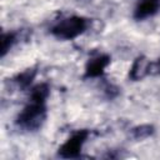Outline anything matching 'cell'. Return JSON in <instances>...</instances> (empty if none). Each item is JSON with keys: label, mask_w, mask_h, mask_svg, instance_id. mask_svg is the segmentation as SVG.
I'll list each match as a JSON object with an SVG mask.
<instances>
[{"label": "cell", "mask_w": 160, "mask_h": 160, "mask_svg": "<svg viewBox=\"0 0 160 160\" xmlns=\"http://www.w3.org/2000/svg\"><path fill=\"white\" fill-rule=\"evenodd\" d=\"M46 120V102L29 100L16 118V125L26 131L39 130Z\"/></svg>", "instance_id": "cell-1"}, {"label": "cell", "mask_w": 160, "mask_h": 160, "mask_svg": "<svg viewBox=\"0 0 160 160\" xmlns=\"http://www.w3.org/2000/svg\"><path fill=\"white\" fill-rule=\"evenodd\" d=\"M89 20L82 16H69L51 28V34L60 40H72L86 31Z\"/></svg>", "instance_id": "cell-2"}, {"label": "cell", "mask_w": 160, "mask_h": 160, "mask_svg": "<svg viewBox=\"0 0 160 160\" xmlns=\"http://www.w3.org/2000/svg\"><path fill=\"white\" fill-rule=\"evenodd\" d=\"M89 138L88 130H78L68 138V140L59 148V156L62 159H76L80 156L84 144Z\"/></svg>", "instance_id": "cell-3"}, {"label": "cell", "mask_w": 160, "mask_h": 160, "mask_svg": "<svg viewBox=\"0 0 160 160\" xmlns=\"http://www.w3.org/2000/svg\"><path fill=\"white\" fill-rule=\"evenodd\" d=\"M110 64V56L101 54L98 56L91 58L85 66V78L92 79V78H99L105 72V69Z\"/></svg>", "instance_id": "cell-4"}, {"label": "cell", "mask_w": 160, "mask_h": 160, "mask_svg": "<svg viewBox=\"0 0 160 160\" xmlns=\"http://www.w3.org/2000/svg\"><path fill=\"white\" fill-rule=\"evenodd\" d=\"M159 10H160V0H141L134 10V19L145 20L158 14Z\"/></svg>", "instance_id": "cell-5"}, {"label": "cell", "mask_w": 160, "mask_h": 160, "mask_svg": "<svg viewBox=\"0 0 160 160\" xmlns=\"http://www.w3.org/2000/svg\"><path fill=\"white\" fill-rule=\"evenodd\" d=\"M149 64H150L149 60H146L144 56H139L134 61V64H132V66L130 69L129 78L131 80L136 81V80H140L144 76L149 75Z\"/></svg>", "instance_id": "cell-6"}, {"label": "cell", "mask_w": 160, "mask_h": 160, "mask_svg": "<svg viewBox=\"0 0 160 160\" xmlns=\"http://www.w3.org/2000/svg\"><path fill=\"white\" fill-rule=\"evenodd\" d=\"M50 94V89L48 86V84L41 82L38 84L36 86H34L30 91V98L29 100H35V101H41V102H46V99Z\"/></svg>", "instance_id": "cell-7"}, {"label": "cell", "mask_w": 160, "mask_h": 160, "mask_svg": "<svg viewBox=\"0 0 160 160\" xmlns=\"http://www.w3.org/2000/svg\"><path fill=\"white\" fill-rule=\"evenodd\" d=\"M16 42V34L15 32H2L1 34V51H0V55L1 58H4L9 51L10 49L15 45Z\"/></svg>", "instance_id": "cell-8"}, {"label": "cell", "mask_w": 160, "mask_h": 160, "mask_svg": "<svg viewBox=\"0 0 160 160\" xmlns=\"http://www.w3.org/2000/svg\"><path fill=\"white\" fill-rule=\"evenodd\" d=\"M151 134H152V126H150V125H141V126L132 129V136L138 140L145 139Z\"/></svg>", "instance_id": "cell-9"}, {"label": "cell", "mask_w": 160, "mask_h": 160, "mask_svg": "<svg viewBox=\"0 0 160 160\" xmlns=\"http://www.w3.org/2000/svg\"><path fill=\"white\" fill-rule=\"evenodd\" d=\"M35 76V71L34 70H26L25 72L20 74L18 78H16V82L19 84V86L21 88H26L30 82H31V79Z\"/></svg>", "instance_id": "cell-10"}, {"label": "cell", "mask_w": 160, "mask_h": 160, "mask_svg": "<svg viewBox=\"0 0 160 160\" xmlns=\"http://www.w3.org/2000/svg\"><path fill=\"white\" fill-rule=\"evenodd\" d=\"M149 75H160V59L150 61L149 64Z\"/></svg>", "instance_id": "cell-11"}]
</instances>
